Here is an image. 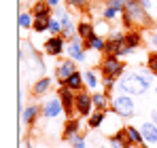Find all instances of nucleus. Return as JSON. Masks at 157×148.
<instances>
[{"label": "nucleus", "instance_id": "obj_1", "mask_svg": "<svg viewBox=\"0 0 157 148\" xmlns=\"http://www.w3.org/2000/svg\"><path fill=\"white\" fill-rule=\"evenodd\" d=\"M151 76H153L151 72H123L117 87L121 93H128V95H144L151 87H155Z\"/></svg>", "mask_w": 157, "mask_h": 148}, {"label": "nucleus", "instance_id": "obj_2", "mask_svg": "<svg viewBox=\"0 0 157 148\" xmlns=\"http://www.w3.org/2000/svg\"><path fill=\"white\" fill-rule=\"evenodd\" d=\"M125 2V9L121 13V19H123V28H132V25H151V17H149V11L140 4V0H123Z\"/></svg>", "mask_w": 157, "mask_h": 148}, {"label": "nucleus", "instance_id": "obj_3", "mask_svg": "<svg viewBox=\"0 0 157 148\" xmlns=\"http://www.w3.org/2000/svg\"><path fill=\"white\" fill-rule=\"evenodd\" d=\"M110 108L113 112L119 117V119H132L136 117V102H134V95H128V93H117L115 98L110 99Z\"/></svg>", "mask_w": 157, "mask_h": 148}, {"label": "nucleus", "instance_id": "obj_4", "mask_svg": "<svg viewBox=\"0 0 157 148\" xmlns=\"http://www.w3.org/2000/svg\"><path fill=\"white\" fill-rule=\"evenodd\" d=\"M100 72L104 78H121L125 72V61H121L119 55H106L100 64Z\"/></svg>", "mask_w": 157, "mask_h": 148}, {"label": "nucleus", "instance_id": "obj_5", "mask_svg": "<svg viewBox=\"0 0 157 148\" xmlns=\"http://www.w3.org/2000/svg\"><path fill=\"white\" fill-rule=\"evenodd\" d=\"M64 112H66V110H64V104H62L59 95H49V98L43 99V104H40V114H43V119H47V121L59 119Z\"/></svg>", "mask_w": 157, "mask_h": 148}, {"label": "nucleus", "instance_id": "obj_6", "mask_svg": "<svg viewBox=\"0 0 157 148\" xmlns=\"http://www.w3.org/2000/svg\"><path fill=\"white\" fill-rule=\"evenodd\" d=\"M53 15L59 19V24H62V36L66 38V40H72L75 36H78L77 34V25L75 24V19H72V15L68 13V11H64L62 6L57 9V11H53Z\"/></svg>", "mask_w": 157, "mask_h": 148}, {"label": "nucleus", "instance_id": "obj_7", "mask_svg": "<svg viewBox=\"0 0 157 148\" xmlns=\"http://www.w3.org/2000/svg\"><path fill=\"white\" fill-rule=\"evenodd\" d=\"M123 51H125V32H108L106 36V55H119L123 57Z\"/></svg>", "mask_w": 157, "mask_h": 148}, {"label": "nucleus", "instance_id": "obj_8", "mask_svg": "<svg viewBox=\"0 0 157 148\" xmlns=\"http://www.w3.org/2000/svg\"><path fill=\"white\" fill-rule=\"evenodd\" d=\"M87 53H89V51L85 49V40H83V38L75 36L72 40H68V45H66V55H68L70 59H75L77 64H85V61H87Z\"/></svg>", "mask_w": 157, "mask_h": 148}, {"label": "nucleus", "instance_id": "obj_9", "mask_svg": "<svg viewBox=\"0 0 157 148\" xmlns=\"http://www.w3.org/2000/svg\"><path fill=\"white\" fill-rule=\"evenodd\" d=\"M94 110V93L89 89H81L77 91V114L87 119Z\"/></svg>", "mask_w": 157, "mask_h": 148}, {"label": "nucleus", "instance_id": "obj_10", "mask_svg": "<svg viewBox=\"0 0 157 148\" xmlns=\"http://www.w3.org/2000/svg\"><path fill=\"white\" fill-rule=\"evenodd\" d=\"M66 45L68 40L59 34V36H49L45 43H43V51L49 55V57H62V53H66Z\"/></svg>", "mask_w": 157, "mask_h": 148}, {"label": "nucleus", "instance_id": "obj_11", "mask_svg": "<svg viewBox=\"0 0 157 148\" xmlns=\"http://www.w3.org/2000/svg\"><path fill=\"white\" fill-rule=\"evenodd\" d=\"M123 9H125V2L123 0H106V4L102 6V19H106L108 24H113V21H117L119 17H121V13H123Z\"/></svg>", "mask_w": 157, "mask_h": 148}, {"label": "nucleus", "instance_id": "obj_12", "mask_svg": "<svg viewBox=\"0 0 157 148\" xmlns=\"http://www.w3.org/2000/svg\"><path fill=\"white\" fill-rule=\"evenodd\" d=\"M57 95H59L62 104H64L66 114H68V117H72V114H75V110H77V91H72V89H68L66 85H62V87L57 89Z\"/></svg>", "mask_w": 157, "mask_h": 148}, {"label": "nucleus", "instance_id": "obj_13", "mask_svg": "<svg viewBox=\"0 0 157 148\" xmlns=\"http://www.w3.org/2000/svg\"><path fill=\"white\" fill-rule=\"evenodd\" d=\"M72 72H77V61L75 59H59V64H57V68H55V78H57V83H66V78L70 76Z\"/></svg>", "mask_w": 157, "mask_h": 148}, {"label": "nucleus", "instance_id": "obj_14", "mask_svg": "<svg viewBox=\"0 0 157 148\" xmlns=\"http://www.w3.org/2000/svg\"><path fill=\"white\" fill-rule=\"evenodd\" d=\"M140 45H142V34L140 32H134V30H128L125 32V51H123V57L125 55H132L134 51H138Z\"/></svg>", "mask_w": 157, "mask_h": 148}, {"label": "nucleus", "instance_id": "obj_15", "mask_svg": "<svg viewBox=\"0 0 157 148\" xmlns=\"http://www.w3.org/2000/svg\"><path fill=\"white\" fill-rule=\"evenodd\" d=\"M51 85H53V78H49V76L36 78V83L32 85V98H43V95H47V91L51 89Z\"/></svg>", "mask_w": 157, "mask_h": 148}, {"label": "nucleus", "instance_id": "obj_16", "mask_svg": "<svg viewBox=\"0 0 157 148\" xmlns=\"http://www.w3.org/2000/svg\"><path fill=\"white\" fill-rule=\"evenodd\" d=\"M110 146L113 148H132L134 146V144L130 142V138H128L125 127H119V131L110 135Z\"/></svg>", "mask_w": 157, "mask_h": 148}, {"label": "nucleus", "instance_id": "obj_17", "mask_svg": "<svg viewBox=\"0 0 157 148\" xmlns=\"http://www.w3.org/2000/svg\"><path fill=\"white\" fill-rule=\"evenodd\" d=\"M38 117H43V114H40V106H36V104H30V106H26V108L21 110V121H24L28 127H32V125L36 123Z\"/></svg>", "mask_w": 157, "mask_h": 148}, {"label": "nucleus", "instance_id": "obj_18", "mask_svg": "<svg viewBox=\"0 0 157 148\" xmlns=\"http://www.w3.org/2000/svg\"><path fill=\"white\" fill-rule=\"evenodd\" d=\"M85 49L91 51V53H104L106 49V38L102 34H94L91 38L85 40Z\"/></svg>", "mask_w": 157, "mask_h": 148}, {"label": "nucleus", "instance_id": "obj_19", "mask_svg": "<svg viewBox=\"0 0 157 148\" xmlns=\"http://www.w3.org/2000/svg\"><path fill=\"white\" fill-rule=\"evenodd\" d=\"M140 131H142V138L147 144H157V125L153 121H144L140 125Z\"/></svg>", "mask_w": 157, "mask_h": 148}, {"label": "nucleus", "instance_id": "obj_20", "mask_svg": "<svg viewBox=\"0 0 157 148\" xmlns=\"http://www.w3.org/2000/svg\"><path fill=\"white\" fill-rule=\"evenodd\" d=\"M83 76H85V89H89L91 93L98 91V87L102 85V76L96 72V70H85Z\"/></svg>", "mask_w": 157, "mask_h": 148}, {"label": "nucleus", "instance_id": "obj_21", "mask_svg": "<svg viewBox=\"0 0 157 148\" xmlns=\"http://www.w3.org/2000/svg\"><path fill=\"white\" fill-rule=\"evenodd\" d=\"M125 131H128V138H130V142L134 144V146H138V148H149V146H144L147 142H144V138H142V131H140V127L125 125Z\"/></svg>", "mask_w": 157, "mask_h": 148}, {"label": "nucleus", "instance_id": "obj_22", "mask_svg": "<svg viewBox=\"0 0 157 148\" xmlns=\"http://www.w3.org/2000/svg\"><path fill=\"white\" fill-rule=\"evenodd\" d=\"M68 89H72V91H81V89H85V76L83 72H72L68 78H66V83H64Z\"/></svg>", "mask_w": 157, "mask_h": 148}, {"label": "nucleus", "instance_id": "obj_23", "mask_svg": "<svg viewBox=\"0 0 157 148\" xmlns=\"http://www.w3.org/2000/svg\"><path fill=\"white\" fill-rule=\"evenodd\" d=\"M108 119V114H106V110H96V112H91L89 117H87V127L89 129H100L104 121Z\"/></svg>", "mask_w": 157, "mask_h": 148}, {"label": "nucleus", "instance_id": "obj_24", "mask_svg": "<svg viewBox=\"0 0 157 148\" xmlns=\"http://www.w3.org/2000/svg\"><path fill=\"white\" fill-rule=\"evenodd\" d=\"M110 95L106 91H94V108L96 110H108L110 106Z\"/></svg>", "mask_w": 157, "mask_h": 148}, {"label": "nucleus", "instance_id": "obj_25", "mask_svg": "<svg viewBox=\"0 0 157 148\" xmlns=\"http://www.w3.org/2000/svg\"><path fill=\"white\" fill-rule=\"evenodd\" d=\"M34 13L32 11H21L19 13V17H17V24H19V30H24V32H28V30H32L34 28Z\"/></svg>", "mask_w": 157, "mask_h": 148}, {"label": "nucleus", "instance_id": "obj_26", "mask_svg": "<svg viewBox=\"0 0 157 148\" xmlns=\"http://www.w3.org/2000/svg\"><path fill=\"white\" fill-rule=\"evenodd\" d=\"M32 13H34V17H51V4L47 2V0H38L32 9H30Z\"/></svg>", "mask_w": 157, "mask_h": 148}, {"label": "nucleus", "instance_id": "obj_27", "mask_svg": "<svg viewBox=\"0 0 157 148\" xmlns=\"http://www.w3.org/2000/svg\"><path fill=\"white\" fill-rule=\"evenodd\" d=\"M77 34H78V38L87 40V38H91V36L96 34V28H94V24H91V21H78Z\"/></svg>", "mask_w": 157, "mask_h": 148}, {"label": "nucleus", "instance_id": "obj_28", "mask_svg": "<svg viewBox=\"0 0 157 148\" xmlns=\"http://www.w3.org/2000/svg\"><path fill=\"white\" fill-rule=\"evenodd\" d=\"M78 129H81V123H78L77 119H70L68 123L64 125V133H62V138H64V140L68 142V140H70L72 135H77V133H81Z\"/></svg>", "mask_w": 157, "mask_h": 148}, {"label": "nucleus", "instance_id": "obj_29", "mask_svg": "<svg viewBox=\"0 0 157 148\" xmlns=\"http://www.w3.org/2000/svg\"><path fill=\"white\" fill-rule=\"evenodd\" d=\"M49 19H51V17H36V19H34V28H32V30H34L36 34L49 32Z\"/></svg>", "mask_w": 157, "mask_h": 148}, {"label": "nucleus", "instance_id": "obj_30", "mask_svg": "<svg viewBox=\"0 0 157 148\" xmlns=\"http://www.w3.org/2000/svg\"><path fill=\"white\" fill-rule=\"evenodd\" d=\"M147 70L153 76H157V51H151L147 55Z\"/></svg>", "mask_w": 157, "mask_h": 148}, {"label": "nucleus", "instance_id": "obj_31", "mask_svg": "<svg viewBox=\"0 0 157 148\" xmlns=\"http://www.w3.org/2000/svg\"><path fill=\"white\" fill-rule=\"evenodd\" d=\"M49 34L51 36H59L62 34V24H59V19L51 15V19H49Z\"/></svg>", "mask_w": 157, "mask_h": 148}, {"label": "nucleus", "instance_id": "obj_32", "mask_svg": "<svg viewBox=\"0 0 157 148\" xmlns=\"http://www.w3.org/2000/svg\"><path fill=\"white\" fill-rule=\"evenodd\" d=\"M68 144L72 148H85V135L83 133H77V135H72L70 140H68Z\"/></svg>", "mask_w": 157, "mask_h": 148}, {"label": "nucleus", "instance_id": "obj_33", "mask_svg": "<svg viewBox=\"0 0 157 148\" xmlns=\"http://www.w3.org/2000/svg\"><path fill=\"white\" fill-rule=\"evenodd\" d=\"M64 2H66L68 9H77V11H81V9H87V2H89V0H64Z\"/></svg>", "mask_w": 157, "mask_h": 148}, {"label": "nucleus", "instance_id": "obj_34", "mask_svg": "<svg viewBox=\"0 0 157 148\" xmlns=\"http://www.w3.org/2000/svg\"><path fill=\"white\" fill-rule=\"evenodd\" d=\"M117 83H119L117 78H104V76H102V87H104V91L108 93V95L113 93V89L117 87Z\"/></svg>", "mask_w": 157, "mask_h": 148}, {"label": "nucleus", "instance_id": "obj_35", "mask_svg": "<svg viewBox=\"0 0 157 148\" xmlns=\"http://www.w3.org/2000/svg\"><path fill=\"white\" fill-rule=\"evenodd\" d=\"M140 4H142L147 11H151V6H153V2H151V0H140Z\"/></svg>", "mask_w": 157, "mask_h": 148}, {"label": "nucleus", "instance_id": "obj_36", "mask_svg": "<svg viewBox=\"0 0 157 148\" xmlns=\"http://www.w3.org/2000/svg\"><path fill=\"white\" fill-rule=\"evenodd\" d=\"M49 4H51V9H59V4H62V0H47Z\"/></svg>", "mask_w": 157, "mask_h": 148}, {"label": "nucleus", "instance_id": "obj_37", "mask_svg": "<svg viewBox=\"0 0 157 148\" xmlns=\"http://www.w3.org/2000/svg\"><path fill=\"white\" fill-rule=\"evenodd\" d=\"M151 47L157 49V32H155V34H151Z\"/></svg>", "mask_w": 157, "mask_h": 148}, {"label": "nucleus", "instance_id": "obj_38", "mask_svg": "<svg viewBox=\"0 0 157 148\" xmlns=\"http://www.w3.org/2000/svg\"><path fill=\"white\" fill-rule=\"evenodd\" d=\"M151 121L157 125V110H151Z\"/></svg>", "mask_w": 157, "mask_h": 148}, {"label": "nucleus", "instance_id": "obj_39", "mask_svg": "<svg viewBox=\"0 0 157 148\" xmlns=\"http://www.w3.org/2000/svg\"><path fill=\"white\" fill-rule=\"evenodd\" d=\"M26 148H34V146H32V144H30V142H26Z\"/></svg>", "mask_w": 157, "mask_h": 148}, {"label": "nucleus", "instance_id": "obj_40", "mask_svg": "<svg viewBox=\"0 0 157 148\" xmlns=\"http://www.w3.org/2000/svg\"><path fill=\"white\" fill-rule=\"evenodd\" d=\"M153 89H155V93H157V85H155V87H153Z\"/></svg>", "mask_w": 157, "mask_h": 148}, {"label": "nucleus", "instance_id": "obj_41", "mask_svg": "<svg viewBox=\"0 0 157 148\" xmlns=\"http://www.w3.org/2000/svg\"><path fill=\"white\" fill-rule=\"evenodd\" d=\"M155 32H157V25H155Z\"/></svg>", "mask_w": 157, "mask_h": 148}]
</instances>
